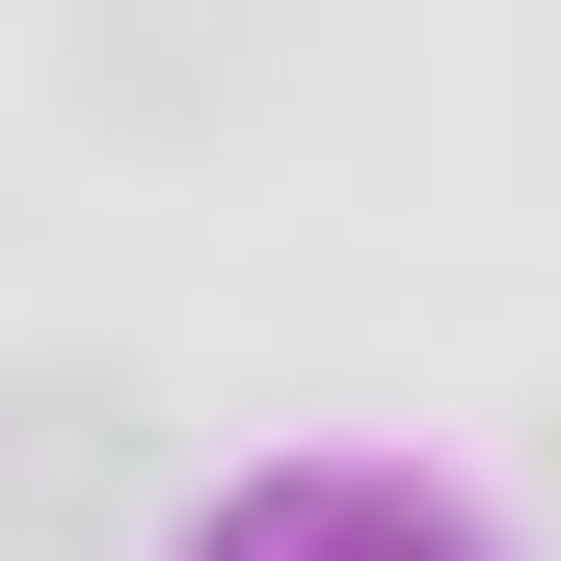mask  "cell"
Here are the masks:
<instances>
[{"mask_svg": "<svg viewBox=\"0 0 561 561\" xmlns=\"http://www.w3.org/2000/svg\"><path fill=\"white\" fill-rule=\"evenodd\" d=\"M134 508H161V401L107 347H27L0 375V561H134Z\"/></svg>", "mask_w": 561, "mask_h": 561, "instance_id": "6da1fadb", "label": "cell"}, {"mask_svg": "<svg viewBox=\"0 0 561 561\" xmlns=\"http://www.w3.org/2000/svg\"><path fill=\"white\" fill-rule=\"evenodd\" d=\"M54 81H81L107 134H215L267 81V0H54Z\"/></svg>", "mask_w": 561, "mask_h": 561, "instance_id": "7a4b0ae2", "label": "cell"}, {"mask_svg": "<svg viewBox=\"0 0 561 561\" xmlns=\"http://www.w3.org/2000/svg\"><path fill=\"white\" fill-rule=\"evenodd\" d=\"M215 561H481V535H455V508H401V481H347V455H321V481H241V508H215Z\"/></svg>", "mask_w": 561, "mask_h": 561, "instance_id": "3957f363", "label": "cell"}]
</instances>
